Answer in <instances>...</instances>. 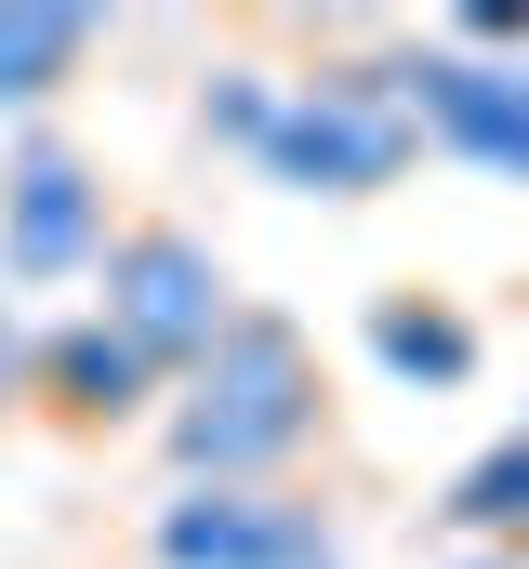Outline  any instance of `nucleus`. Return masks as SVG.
I'll return each mask as SVG.
<instances>
[{
    "label": "nucleus",
    "mask_w": 529,
    "mask_h": 569,
    "mask_svg": "<svg viewBox=\"0 0 529 569\" xmlns=\"http://www.w3.org/2000/svg\"><path fill=\"white\" fill-rule=\"evenodd\" d=\"M371 358H385L397 385H463V371H477V318H463L450 291L397 279V291H371Z\"/></svg>",
    "instance_id": "obj_9"
},
{
    "label": "nucleus",
    "mask_w": 529,
    "mask_h": 569,
    "mask_svg": "<svg viewBox=\"0 0 529 569\" xmlns=\"http://www.w3.org/2000/svg\"><path fill=\"white\" fill-rule=\"evenodd\" d=\"M331 425H345L331 371H318L305 318H278V305H239L226 345L159 398V450H172L186 490H291L331 450Z\"/></svg>",
    "instance_id": "obj_1"
},
{
    "label": "nucleus",
    "mask_w": 529,
    "mask_h": 569,
    "mask_svg": "<svg viewBox=\"0 0 529 569\" xmlns=\"http://www.w3.org/2000/svg\"><path fill=\"white\" fill-rule=\"evenodd\" d=\"M385 93L410 107V133L490 186H529V53H463V40H410L385 67Z\"/></svg>",
    "instance_id": "obj_5"
},
{
    "label": "nucleus",
    "mask_w": 529,
    "mask_h": 569,
    "mask_svg": "<svg viewBox=\"0 0 529 569\" xmlns=\"http://www.w3.org/2000/svg\"><path fill=\"white\" fill-rule=\"evenodd\" d=\"M199 120L239 146L264 186H305V199H385L397 172L423 159L410 107L385 93V67H305V80L226 67V80L199 93Z\"/></svg>",
    "instance_id": "obj_2"
},
{
    "label": "nucleus",
    "mask_w": 529,
    "mask_h": 569,
    "mask_svg": "<svg viewBox=\"0 0 529 569\" xmlns=\"http://www.w3.org/2000/svg\"><path fill=\"white\" fill-rule=\"evenodd\" d=\"M463 569H529V557H503V543H490V557H463Z\"/></svg>",
    "instance_id": "obj_11"
},
{
    "label": "nucleus",
    "mask_w": 529,
    "mask_h": 569,
    "mask_svg": "<svg viewBox=\"0 0 529 569\" xmlns=\"http://www.w3.org/2000/svg\"><path fill=\"white\" fill-rule=\"evenodd\" d=\"M13 398H27L53 437H132V425H146V398H159V371L80 305V318H53V331L27 345V385H13Z\"/></svg>",
    "instance_id": "obj_7"
},
{
    "label": "nucleus",
    "mask_w": 529,
    "mask_h": 569,
    "mask_svg": "<svg viewBox=\"0 0 529 569\" xmlns=\"http://www.w3.org/2000/svg\"><path fill=\"white\" fill-rule=\"evenodd\" d=\"M107 67V13H40V0H0V120H53L80 80Z\"/></svg>",
    "instance_id": "obj_8"
},
{
    "label": "nucleus",
    "mask_w": 529,
    "mask_h": 569,
    "mask_svg": "<svg viewBox=\"0 0 529 569\" xmlns=\"http://www.w3.org/2000/svg\"><path fill=\"white\" fill-rule=\"evenodd\" d=\"M107 239H120V199H107V159L93 146L53 133V120L0 133V279L67 291V279L107 266Z\"/></svg>",
    "instance_id": "obj_4"
},
{
    "label": "nucleus",
    "mask_w": 529,
    "mask_h": 569,
    "mask_svg": "<svg viewBox=\"0 0 529 569\" xmlns=\"http://www.w3.org/2000/svg\"><path fill=\"white\" fill-rule=\"evenodd\" d=\"M146 557L159 569H345V543H331V503L291 477V490H172Z\"/></svg>",
    "instance_id": "obj_6"
},
{
    "label": "nucleus",
    "mask_w": 529,
    "mask_h": 569,
    "mask_svg": "<svg viewBox=\"0 0 529 569\" xmlns=\"http://www.w3.org/2000/svg\"><path fill=\"white\" fill-rule=\"evenodd\" d=\"M450 530H503V557H529V437L450 477Z\"/></svg>",
    "instance_id": "obj_10"
},
{
    "label": "nucleus",
    "mask_w": 529,
    "mask_h": 569,
    "mask_svg": "<svg viewBox=\"0 0 529 569\" xmlns=\"http://www.w3.org/2000/svg\"><path fill=\"white\" fill-rule=\"evenodd\" d=\"M93 318L120 331L132 358L159 371V398L226 345V318H239V279H226V252L199 239V226H172V212H120V239H107V266H93Z\"/></svg>",
    "instance_id": "obj_3"
}]
</instances>
